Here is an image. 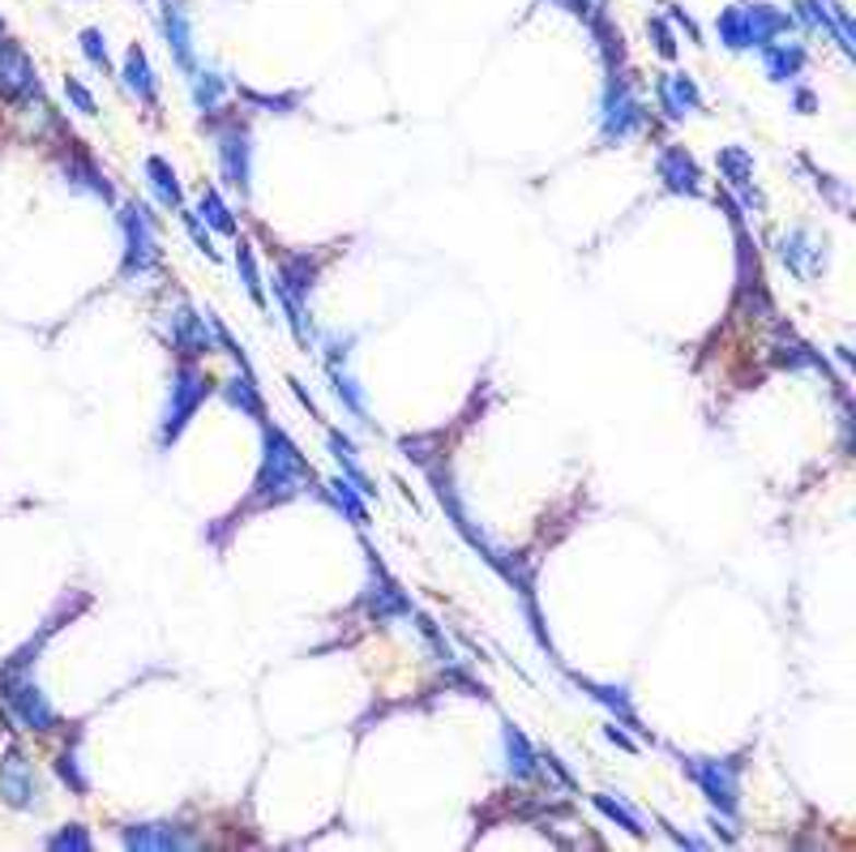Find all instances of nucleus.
<instances>
[{
  "label": "nucleus",
  "instance_id": "27",
  "mask_svg": "<svg viewBox=\"0 0 856 852\" xmlns=\"http://www.w3.org/2000/svg\"><path fill=\"white\" fill-rule=\"evenodd\" d=\"M146 180H151L154 198L163 201L167 210H185V189H180V180H176V167H172L167 159H159V154H151V159H146Z\"/></svg>",
  "mask_w": 856,
  "mask_h": 852
},
{
  "label": "nucleus",
  "instance_id": "22",
  "mask_svg": "<svg viewBox=\"0 0 856 852\" xmlns=\"http://www.w3.org/2000/svg\"><path fill=\"white\" fill-rule=\"evenodd\" d=\"M574 686H578V690H587V695L600 702V707H608V711H612L625 728L647 733V728L638 724V715H634V702H630V690H625V686H600V681H591V677H574Z\"/></svg>",
  "mask_w": 856,
  "mask_h": 852
},
{
  "label": "nucleus",
  "instance_id": "41",
  "mask_svg": "<svg viewBox=\"0 0 856 852\" xmlns=\"http://www.w3.org/2000/svg\"><path fill=\"white\" fill-rule=\"evenodd\" d=\"M647 31H652V39H655V51H659L664 60H677V39H672V26H668L664 17H652V22H647Z\"/></svg>",
  "mask_w": 856,
  "mask_h": 852
},
{
  "label": "nucleus",
  "instance_id": "19",
  "mask_svg": "<svg viewBox=\"0 0 856 852\" xmlns=\"http://www.w3.org/2000/svg\"><path fill=\"white\" fill-rule=\"evenodd\" d=\"M779 257H784V266L797 275V279H806V283H813V275L822 270V241L813 236V232H806V227H793V232H784L779 236Z\"/></svg>",
  "mask_w": 856,
  "mask_h": 852
},
{
  "label": "nucleus",
  "instance_id": "26",
  "mask_svg": "<svg viewBox=\"0 0 856 852\" xmlns=\"http://www.w3.org/2000/svg\"><path fill=\"white\" fill-rule=\"evenodd\" d=\"M326 446H330V454H335V463H339V471L352 480L355 489L364 493V498H377V485L368 480V471L355 463V446H352V437H343L339 429H326Z\"/></svg>",
  "mask_w": 856,
  "mask_h": 852
},
{
  "label": "nucleus",
  "instance_id": "9",
  "mask_svg": "<svg viewBox=\"0 0 856 852\" xmlns=\"http://www.w3.org/2000/svg\"><path fill=\"white\" fill-rule=\"evenodd\" d=\"M214 154H219V176L227 189H236L241 198H249L253 189V142H249V129L241 120L223 125L214 133Z\"/></svg>",
  "mask_w": 856,
  "mask_h": 852
},
{
  "label": "nucleus",
  "instance_id": "35",
  "mask_svg": "<svg viewBox=\"0 0 856 852\" xmlns=\"http://www.w3.org/2000/svg\"><path fill=\"white\" fill-rule=\"evenodd\" d=\"M591 805H596V809L605 814L608 822H617L621 831H630V836H647V827H643V818H638V814H634L630 805H621V802H617V797H608V793H596V797H591Z\"/></svg>",
  "mask_w": 856,
  "mask_h": 852
},
{
  "label": "nucleus",
  "instance_id": "5",
  "mask_svg": "<svg viewBox=\"0 0 856 852\" xmlns=\"http://www.w3.org/2000/svg\"><path fill=\"white\" fill-rule=\"evenodd\" d=\"M317 270H321V261L308 257V253H279V270H274V296L283 304L288 326H292V335L304 351L313 343V330L304 322V304L317 288Z\"/></svg>",
  "mask_w": 856,
  "mask_h": 852
},
{
  "label": "nucleus",
  "instance_id": "37",
  "mask_svg": "<svg viewBox=\"0 0 856 852\" xmlns=\"http://www.w3.org/2000/svg\"><path fill=\"white\" fill-rule=\"evenodd\" d=\"M56 775L78 793V797H86L91 793V780L82 775V758H78V750H65L60 758H56Z\"/></svg>",
  "mask_w": 856,
  "mask_h": 852
},
{
  "label": "nucleus",
  "instance_id": "4",
  "mask_svg": "<svg viewBox=\"0 0 856 852\" xmlns=\"http://www.w3.org/2000/svg\"><path fill=\"white\" fill-rule=\"evenodd\" d=\"M116 223H120V236H125V257H120V275L133 283V279H146L163 266V245H159V223H154L151 206L146 201H125L116 210Z\"/></svg>",
  "mask_w": 856,
  "mask_h": 852
},
{
  "label": "nucleus",
  "instance_id": "33",
  "mask_svg": "<svg viewBox=\"0 0 856 852\" xmlns=\"http://www.w3.org/2000/svg\"><path fill=\"white\" fill-rule=\"evenodd\" d=\"M236 275H241V283H245V292L253 296V304L266 308V288H261V270H257V257H253L249 241L236 245Z\"/></svg>",
  "mask_w": 856,
  "mask_h": 852
},
{
  "label": "nucleus",
  "instance_id": "42",
  "mask_svg": "<svg viewBox=\"0 0 856 852\" xmlns=\"http://www.w3.org/2000/svg\"><path fill=\"white\" fill-rule=\"evenodd\" d=\"M241 95H245L249 103H261L266 112H283V116H288V112H296V103H301V95H257V91H249V86H245Z\"/></svg>",
  "mask_w": 856,
  "mask_h": 852
},
{
  "label": "nucleus",
  "instance_id": "32",
  "mask_svg": "<svg viewBox=\"0 0 856 852\" xmlns=\"http://www.w3.org/2000/svg\"><path fill=\"white\" fill-rule=\"evenodd\" d=\"M189 91H194V107H198L202 116H210V112H219L227 82H223L214 69H202V65H198V73H189Z\"/></svg>",
  "mask_w": 856,
  "mask_h": 852
},
{
  "label": "nucleus",
  "instance_id": "10",
  "mask_svg": "<svg viewBox=\"0 0 856 852\" xmlns=\"http://www.w3.org/2000/svg\"><path fill=\"white\" fill-rule=\"evenodd\" d=\"M360 608H364L373 621H399V617H411V612H415L411 600L399 592V583L382 570V561H377V552L373 549H368V587H364Z\"/></svg>",
  "mask_w": 856,
  "mask_h": 852
},
{
  "label": "nucleus",
  "instance_id": "45",
  "mask_svg": "<svg viewBox=\"0 0 856 852\" xmlns=\"http://www.w3.org/2000/svg\"><path fill=\"white\" fill-rule=\"evenodd\" d=\"M668 13H672V22H677V26H681V31H685L694 44H703V39H699V26H694V17H690L681 4H668Z\"/></svg>",
  "mask_w": 856,
  "mask_h": 852
},
{
  "label": "nucleus",
  "instance_id": "46",
  "mask_svg": "<svg viewBox=\"0 0 856 852\" xmlns=\"http://www.w3.org/2000/svg\"><path fill=\"white\" fill-rule=\"evenodd\" d=\"M605 737L612 742V746H621V750H630V754L638 750V742H634L625 728H617V724H605Z\"/></svg>",
  "mask_w": 856,
  "mask_h": 852
},
{
  "label": "nucleus",
  "instance_id": "18",
  "mask_svg": "<svg viewBox=\"0 0 856 852\" xmlns=\"http://www.w3.org/2000/svg\"><path fill=\"white\" fill-rule=\"evenodd\" d=\"M172 348L180 351V355H189V360H198L206 351H214V330H210V317H202L198 308H189V304H180L176 313H172Z\"/></svg>",
  "mask_w": 856,
  "mask_h": 852
},
{
  "label": "nucleus",
  "instance_id": "6",
  "mask_svg": "<svg viewBox=\"0 0 856 852\" xmlns=\"http://www.w3.org/2000/svg\"><path fill=\"white\" fill-rule=\"evenodd\" d=\"M681 771L699 784L706 802L719 814H737L741 805V771H746V754H728V758H703V754H677Z\"/></svg>",
  "mask_w": 856,
  "mask_h": 852
},
{
  "label": "nucleus",
  "instance_id": "17",
  "mask_svg": "<svg viewBox=\"0 0 856 852\" xmlns=\"http://www.w3.org/2000/svg\"><path fill=\"white\" fill-rule=\"evenodd\" d=\"M715 163H719V176L737 194V201L750 206V210H762V194L754 189V154L746 151V147H724Z\"/></svg>",
  "mask_w": 856,
  "mask_h": 852
},
{
  "label": "nucleus",
  "instance_id": "28",
  "mask_svg": "<svg viewBox=\"0 0 856 852\" xmlns=\"http://www.w3.org/2000/svg\"><path fill=\"white\" fill-rule=\"evenodd\" d=\"M223 399L232 407H241V416H249L257 424H266V399L257 395V377L253 373H241V377H227L223 382Z\"/></svg>",
  "mask_w": 856,
  "mask_h": 852
},
{
  "label": "nucleus",
  "instance_id": "36",
  "mask_svg": "<svg viewBox=\"0 0 856 852\" xmlns=\"http://www.w3.org/2000/svg\"><path fill=\"white\" fill-rule=\"evenodd\" d=\"M48 849L51 852H91L95 849V840H91V831H86L82 822H69L65 831L48 836Z\"/></svg>",
  "mask_w": 856,
  "mask_h": 852
},
{
  "label": "nucleus",
  "instance_id": "24",
  "mask_svg": "<svg viewBox=\"0 0 856 852\" xmlns=\"http://www.w3.org/2000/svg\"><path fill=\"white\" fill-rule=\"evenodd\" d=\"M317 498H326V502L335 505V510H343L348 518H352L355 527H368V510H364V493L355 489L348 476H335V480H326V485H317L313 489Z\"/></svg>",
  "mask_w": 856,
  "mask_h": 852
},
{
  "label": "nucleus",
  "instance_id": "34",
  "mask_svg": "<svg viewBox=\"0 0 856 852\" xmlns=\"http://www.w3.org/2000/svg\"><path fill=\"white\" fill-rule=\"evenodd\" d=\"M775 360L788 364V369H826V360H822L818 351H809L801 339H793V335L775 339Z\"/></svg>",
  "mask_w": 856,
  "mask_h": 852
},
{
  "label": "nucleus",
  "instance_id": "1",
  "mask_svg": "<svg viewBox=\"0 0 856 852\" xmlns=\"http://www.w3.org/2000/svg\"><path fill=\"white\" fill-rule=\"evenodd\" d=\"M317 485H321V480L313 476L308 458L296 451V442H292L283 429L261 424V463H257V476H253V493L236 514H227V523H241V518L253 514V510H270V505L296 502L301 493L317 489Z\"/></svg>",
  "mask_w": 856,
  "mask_h": 852
},
{
  "label": "nucleus",
  "instance_id": "25",
  "mask_svg": "<svg viewBox=\"0 0 856 852\" xmlns=\"http://www.w3.org/2000/svg\"><path fill=\"white\" fill-rule=\"evenodd\" d=\"M120 78H125V86L138 95L142 103H159V78H154V69H151V60H146V51L133 48L125 51V69H120Z\"/></svg>",
  "mask_w": 856,
  "mask_h": 852
},
{
  "label": "nucleus",
  "instance_id": "38",
  "mask_svg": "<svg viewBox=\"0 0 856 852\" xmlns=\"http://www.w3.org/2000/svg\"><path fill=\"white\" fill-rule=\"evenodd\" d=\"M78 48H82V56L95 65V69H103V73H112V60H107V39H103V31H95V26H86L82 35H78Z\"/></svg>",
  "mask_w": 856,
  "mask_h": 852
},
{
  "label": "nucleus",
  "instance_id": "23",
  "mask_svg": "<svg viewBox=\"0 0 856 852\" xmlns=\"http://www.w3.org/2000/svg\"><path fill=\"white\" fill-rule=\"evenodd\" d=\"M60 180L69 185V189H78V194H91V198H99V201H116V189H112V180L103 176L99 167L91 163V159H73V163H65L60 167Z\"/></svg>",
  "mask_w": 856,
  "mask_h": 852
},
{
  "label": "nucleus",
  "instance_id": "14",
  "mask_svg": "<svg viewBox=\"0 0 856 852\" xmlns=\"http://www.w3.org/2000/svg\"><path fill=\"white\" fill-rule=\"evenodd\" d=\"M159 26H163V39L172 48V60L176 69L189 78L198 73V51H194V26H189V13L180 0H163V13H159Z\"/></svg>",
  "mask_w": 856,
  "mask_h": 852
},
{
  "label": "nucleus",
  "instance_id": "40",
  "mask_svg": "<svg viewBox=\"0 0 856 852\" xmlns=\"http://www.w3.org/2000/svg\"><path fill=\"white\" fill-rule=\"evenodd\" d=\"M553 4H561L574 17H583L587 26H596L600 17H608V0H553Z\"/></svg>",
  "mask_w": 856,
  "mask_h": 852
},
{
  "label": "nucleus",
  "instance_id": "20",
  "mask_svg": "<svg viewBox=\"0 0 856 852\" xmlns=\"http://www.w3.org/2000/svg\"><path fill=\"white\" fill-rule=\"evenodd\" d=\"M502 750H505V771L514 775V780H536L540 775V750H531V742H527V733L518 728V724H502Z\"/></svg>",
  "mask_w": 856,
  "mask_h": 852
},
{
  "label": "nucleus",
  "instance_id": "13",
  "mask_svg": "<svg viewBox=\"0 0 856 852\" xmlns=\"http://www.w3.org/2000/svg\"><path fill=\"white\" fill-rule=\"evenodd\" d=\"M655 172H659L668 194H681V198H699L703 194V167H699V159L685 147H664L659 159H655Z\"/></svg>",
  "mask_w": 856,
  "mask_h": 852
},
{
  "label": "nucleus",
  "instance_id": "12",
  "mask_svg": "<svg viewBox=\"0 0 856 852\" xmlns=\"http://www.w3.org/2000/svg\"><path fill=\"white\" fill-rule=\"evenodd\" d=\"M120 844L138 852H185L198 849V836H189L180 822H129L120 827Z\"/></svg>",
  "mask_w": 856,
  "mask_h": 852
},
{
  "label": "nucleus",
  "instance_id": "29",
  "mask_svg": "<svg viewBox=\"0 0 856 852\" xmlns=\"http://www.w3.org/2000/svg\"><path fill=\"white\" fill-rule=\"evenodd\" d=\"M326 373H330V390H335V399L343 402L348 411H352L355 420H364V424H373V416H368V402H364V390L355 386V377L343 369V364H326Z\"/></svg>",
  "mask_w": 856,
  "mask_h": 852
},
{
  "label": "nucleus",
  "instance_id": "47",
  "mask_svg": "<svg viewBox=\"0 0 856 852\" xmlns=\"http://www.w3.org/2000/svg\"><path fill=\"white\" fill-rule=\"evenodd\" d=\"M797 112H813V95L809 91H797Z\"/></svg>",
  "mask_w": 856,
  "mask_h": 852
},
{
  "label": "nucleus",
  "instance_id": "2",
  "mask_svg": "<svg viewBox=\"0 0 856 852\" xmlns=\"http://www.w3.org/2000/svg\"><path fill=\"white\" fill-rule=\"evenodd\" d=\"M788 31H793V13H784L766 0H737L715 17V35L728 51L766 48Z\"/></svg>",
  "mask_w": 856,
  "mask_h": 852
},
{
  "label": "nucleus",
  "instance_id": "30",
  "mask_svg": "<svg viewBox=\"0 0 856 852\" xmlns=\"http://www.w3.org/2000/svg\"><path fill=\"white\" fill-rule=\"evenodd\" d=\"M797 13L806 17V22H809V26H813V31H822V35H831V39L840 44V51H844V56H856L853 35L835 26V17H831V9H826V0H801V4H797Z\"/></svg>",
  "mask_w": 856,
  "mask_h": 852
},
{
  "label": "nucleus",
  "instance_id": "21",
  "mask_svg": "<svg viewBox=\"0 0 856 852\" xmlns=\"http://www.w3.org/2000/svg\"><path fill=\"white\" fill-rule=\"evenodd\" d=\"M806 48L797 39H779V44H766L762 48V69L771 82H797V73L806 69Z\"/></svg>",
  "mask_w": 856,
  "mask_h": 852
},
{
  "label": "nucleus",
  "instance_id": "15",
  "mask_svg": "<svg viewBox=\"0 0 856 852\" xmlns=\"http://www.w3.org/2000/svg\"><path fill=\"white\" fill-rule=\"evenodd\" d=\"M655 100H659V112L668 120H685V116L703 112V91L690 73H659L655 78Z\"/></svg>",
  "mask_w": 856,
  "mask_h": 852
},
{
  "label": "nucleus",
  "instance_id": "16",
  "mask_svg": "<svg viewBox=\"0 0 856 852\" xmlns=\"http://www.w3.org/2000/svg\"><path fill=\"white\" fill-rule=\"evenodd\" d=\"M0 95L4 100H31L39 95V73L31 65V56L13 44L0 39Z\"/></svg>",
  "mask_w": 856,
  "mask_h": 852
},
{
  "label": "nucleus",
  "instance_id": "31",
  "mask_svg": "<svg viewBox=\"0 0 856 852\" xmlns=\"http://www.w3.org/2000/svg\"><path fill=\"white\" fill-rule=\"evenodd\" d=\"M194 214L202 219L210 232H219V236H232V241H236V219H232L227 201L219 198V189H202V198H198V210H194Z\"/></svg>",
  "mask_w": 856,
  "mask_h": 852
},
{
  "label": "nucleus",
  "instance_id": "11",
  "mask_svg": "<svg viewBox=\"0 0 856 852\" xmlns=\"http://www.w3.org/2000/svg\"><path fill=\"white\" fill-rule=\"evenodd\" d=\"M0 802L13 805V809H35L39 805V775L17 746L0 758Z\"/></svg>",
  "mask_w": 856,
  "mask_h": 852
},
{
  "label": "nucleus",
  "instance_id": "39",
  "mask_svg": "<svg viewBox=\"0 0 856 852\" xmlns=\"http://www.w3.org/2000/svg\"><path fill=\"white\" fill-rule=\"evenodd\" d=\"M176 214H180V223H185V232H189V241H194V245H198V249H202L206 257H210V261H219V249L210 245V227H206L202 219H198L194 210H176Z\"/></svg>",
  "mask_w": 856,
  "mask_h": 852
},
{
  "label": "nucleus",
  "instance_id": "3",
  "mask_svg": "<svg viewBox=\"0 0 856 852\" xmlns=\"http://www.w3.org/2000/svg\"><path fill=\"white\" fill-rule=\"evenodd\" d=\"M214 395V382L206 377V369H198L194 360H185L176 373H172V386H167V402H163V416H159V451H172V442L189 429V420L202 411V402Z\"/></svg>",
  "mask_w": 856,
  "mask_h": 852
},
{
  "label": "nucleus",
  "instance_id": "48",
  "mask_svg": "<svg viewBox=\"0 0 856 852\" xmlns=\"http://www.w3.org/2000/svg\"><path fill=\"white\" fill-rule=\"evenodd\" d=\"M0 39H4V22H0Z\"/></svg>",
  "mask_w": 856,
  "mask_h": 852
},
{
  "label": "nucleus",
  "instance_id": "8",
  "mask_svg": "<svg viewBox=\"0 0 856 852\" xmlns=\"http://www.w3.org/2000/svg\"><path fill=\"white\" fill-rule=\"evenodd\" d=\"M647 129V107L634 95V82L625 73H608L605 100H600V138L605 147H621Z\"/></svg>",
  "mask_w": 856,
  "mask_h": 852
},
{
  "label": "nucleus",
  "instance_id": "7",
  "mask_svg": "<svg viewBox=\"0 0 856 852\" xmlns=\"http://www.w3.org/2000/svg\"><path fill=\"white\" fill-rule=\"evenodd\" d=\"M0 702L31 733H51L60 724L44 686L35 681V668H0Z\"/></svg>",
  "mask_w": 856,
  "mask_h": 852
},
{
  "label": "nucleus",
  "instance_id": "44",
  "mask_svg": "<svg viewBox=\"0 0 856 852\" xmlns=\"http://www.w3.org/2000/svg\"><path fill=\"white\" fill-rule=\"evenodd\" d=\"M352 343H355V335H326V364H343L348 355H352Z\"/></svg>",
  "mask_w": 856,
  "mask_h": 852
},
{
  "label": "nucleus",
  "instance_id": "43",
  "mask_svg": "<svg viewBox=\"0 0 856 852\" xmlns=\"http://www.w3.org/2000/svg\"><path fill=\"white\" fill-rule=\"evenodd\" d=\"M65 95L73 100V107H78L82 116H95V112H99V103H95V95H91V91H86V86H82L78 78H65Z\"/></svg>",
  "mask_w": 856,
  "mask_h": 852
}]
</instances>
